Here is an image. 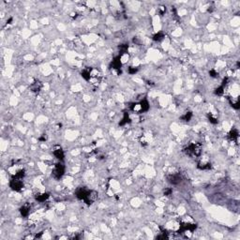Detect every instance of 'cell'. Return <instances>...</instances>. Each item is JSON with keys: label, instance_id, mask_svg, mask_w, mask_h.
<instances>
[{"label": "cell", "instance_id": "obj_8", "mask_svg": "<svg viewBox=\"0 0 240 240\" xmlns=\"http://www.w3.org/2000/svg\"><path fill=\"white\" fill-rule=\"evenodd\" d=\"M89 191L90 190H88V188H80L77 190V191H76V196H77V198L79 200H83V201H85V200L86 199L87 197V195H88L89 193Z\"/></svg>", "mask_w": 240, "mask_h": 240}, {"label": "cell", "instance_id": "obj_15", "mask_svg": "<svg viewBox=\"0 0 240 240\" xmlns=\"http://www.w3.org/2000/svg\"><path fill=\"white\" fill-rule=\"evenodd\" d=\"M129 122H130L129 115L128 113H125V115H124V116H123L122 120H121V121H120L119 125H120V126H124V125L128 124V123H129Z\"/></svg>", "mask_w": 240, "mask_h": 240}, {"label": "cell", "instance_id": "obj_5", "mask_svg": "<svg viewBox=\"0 0 240 240\" xmlns=\"http://www.w3.org/2000/svg\"><path fill=\"white\" fill-rule=\"evenodd\" d=\"M65 173V166L62 163H57L54 166V169L52 171V176L54 179H60L64 176Z\"/></svg>", "mask_w": 240, "mask_h": 240}, {"label": "cell", "instance_id": "obj_17", "mask_svg": "<svg viewBox=\"0 0 240 240\" xmlns=\"http://www.w3.org/2000/svg\"><path fill=\"white\" fill-rule=\"evenodd\" d=\"M191 117H192L191 112H188V113H186V114H185L181 118H182V119L184 120V121H190V120L191 119Z\"/></svg>", "mask_w": 240, "mask_h": 240}, {"label": "cell", "instance_id": "obj_4", "mask_svg": "<svg viewBox=\"0 0 240 240\" xmlns=\"http://www.w3.org/2000/svg\"><path fill=\"white\" fill-rule=\"evenodd\" d=\"M9 187L15 191H21L24 188V181L23 178L20 177H12L9 182Z\"/></svg>", "mask_w": 240, "mask_h": 240}, {"label": "cell", "instance_id": "obj_16", "mask_svg": "<svg viewBox=\"0 0 240 240\" xmlns=\"http://www.w3.org/2000/svg\"><path fill=\"white\" fill-rule=\"evenodd\" d=\"M164 38H165V36H164V34L162 33V32H159V33L155 34L153 36V39H154L155 41H161Z\"/></svg>", "mask_w": 240, "mask_h": 240}, {"label": "cell", "instance_id": "obj_11", "mask_svg": "<svg viewBox=\"0 0 240 240\" xmlns=\"http://www.w3.org/2000/svg\"><path fill=\"white\" fill-rule=\"evenodd\" d=\"M53 153L54 155V157L59 159V161H63V159H64V157H65L64 151L62 150V148H61V147L56 146V148H54V150Z\"/></svg>", "mask_w": 240, "mask_h": 240}, {"label": "cell", "instance_id": "obj_21", "mask_svg": "<svg viewBox=\"0 0 240 240\" xmlns=\"http://www.w3.org/2000/svg\"><path fill=\"white\" fill-rule=\"evenodd\" d=\"M164 194L166 196H169L172 194V188H166V190L164 191Z\"/></svg>", "mask_w": 240, "mask_h": 240}, {"label": "cell", "instance_id": "obj_14", "mask_svg": "<svg viewBox=\"0 0 240 240\" xmlns=\"http://www.w3.org/2000/svg\"><path fill=\"white\" fill-rule=\"evenodd\" d=\"M20 212L22 214V216L23 217H27L29 215V213H30V206L28 205H24L21 207L20 209Z\"/></svg>", "mask_w": 240, "mask_h": 240}, {"label": "cell", "instance_id": "obj_2", "mask_svg": "<svg viewBox=\"0 0 240 240\" xmlns=\"http://www.w3.org/2000/svg\"><path fill=\"white\" fill-rule=\"evenodd\" d=\"M101 78H102V75H101V72L98 68H88V79H87V82H89L92 85H99L101 81Z\"/></svg>", "mask_w": 240, "mask_h": 240}, {"label": "cell", "instance_id": "obj_18", "mask_svg": "<svg viewBox=\"0 0 240 240\" xmlns=\"http://www.w3.org/2000/svg\"><path fill=\"white\" fill-rule=\"evenodd\" d=\"M208 119H209V121L212 123V124H217V123H218V118L216 117L215 115H213L212 114H209L208 115Z\"/></svg>", "mask_w": 240, "mask_h": 240}, {"label": "cell", "instance_id": "obj_10", "mask_svg": "<svg viewBox=\"0 0 240 240\" xmlns=\"http://www.w3.org/2000/svg\"><path fill=\"white\" fill-rule=\"evenodd\" d=\"M228 137H229V139H230L231 141H233L234 143H236L237 144V142H238V138H239V132H238V130L237 129H233L230 132H229L228 134Z\"/></svg>", "mask_w": 240, "mask_h": 240}, {"label": "cell", "instance_id": "obj_1", "mask_svg": "<svg viewBox=\"0 0 240 240\" xmlns=\"http://www.w3.org/2000/svg\"><path fill=\"white\" fill-rule=\"evenodd\" d=\"M183 151L190 157H200L202 154V145L199 143H191L187 145Z\"/></svg>", "mask_w": 240, "mask_h": 240}, {"label": "cell", "instance_id": "obj_9", "mask_svg": "<svg viewBox=\"0 0 240 240\" xmlns=\"http://www.w3.org/2000/svg\"><path fill=\"white\" fill-rule=\"evenodd\" d=\"M41 88H42V83L41 82L38 81V80H35L30 85V90L34 93H39L41 90Z\"/></svg>", "mask_w": 240, "mask_h": 240}, {"label": "cell", "instance_id": "obj_24", "mask_svg": "<svg viewBox=\"0 0 240 240\" xmlns=\"http://www.w3.org/2000/svg\"><path fill=\"white\" fill-rule=\"evenodd\" d=\"M12 18H10V19L8 22H7V23H8V24H12Z\"/></svg>", "mask_w": 240, "mask_h": 240}, {"label": "cell", "instance_id": "obj_20", "mask_svg": "<svg viewBox=\"0 0 240 240\" xmlns=\"http://www.w3.org/2000/svg\"><path fill=\"white\" fill-rule=\"evenodd\" d=\"M209 74H210V76H211V77H213V78H216V77H218V76H219V73H218V72L216 71H214V70H211L209 71Z\"/></svg>", "mask_w": 240, "mask_h": 240}, {"label": "cell", "instance_id": "obj_7", "mask_svg": "<svg viewBox=\"0 0 240 240\" xmlns=\"http://www.w3.org/2000/svg\"><path fill=\"white\" fill-rule=\"evenodd\" d=\"M121 66H122V61H121V56H118L114 58V60H113L111 67L112 68H114L115 71H116L118 72V73H121Z\"/></svg>", "mask_w": 240, "mask_h": 240}, {"label": "cell", "instance_id": "obj_13", "mask_svg": "<svg viewBox=\"0 0 240 240\" xmlns=\"http://www.w3.org/2000/svg\"><path fill=\"white\" fill-rule=\"evenodd\" d=\"M48 198H49V193H47V192L39 193V194L36 195V200L39 203H44Z\"/></svg>", "mask_w": 240, "mask_h": 240}, {"label": "cell", "instance_id": "obj_23", "mask_svg": "<svg viewBox=\"0 0 240 240\" xmlns=\"http://www.w3.org/2000/svg\"><path fill=\"white\" fill-rule=\"evenodd\" d=\"M46 139H47V137H46V134H43V136L42 137H41L39 138V141H41V142H44V141H46Z\"/></svg>", "mask_w": 240, "mask_h": 240}, {"label": "cell", "instance_id": "obj_22", "mask_svg": "<svg viewBox=\"0 0 240 240\" xmlns=\"http://www.w3.org/2000/svg\"><path fill=\"white\" fill-rule=\"evenodd\" d=\"M159 13H161V15H162V14H164L165 12H166V8H165V7H159Z\"/></svg>", "mask_w": 240, "mask_h": 240}, {"label": "cell", "instance_id": "obj_6", "mask_svg": "<svg viewBox=\"0 0 240 240\" xmlns=\"http://www.w3.org/2000/svg\"><path fill=\"white\" fill-rule=\"evenodd\" d=\"M168 182L173 184V185H178L181 181H182V176H180V174H172L168 176L167 177Z\"/></svg>", "mask_w": 240, "mask_h": 240}, {"label": "cell", "instance_id": "obj_19", "mask_svg": "<svg viewBox=\"0 0 240 240\" xmlns=\"http://www.w3.org/2000/svg\"><path fill=\"white\" fill-rule=\"evenodd\" d=\"M129 74H135L138 71V68H134V67H129Z\"/></svg>", "mask_w": 240, "mask_h": 240}, {"label": "cell", "instance_id": "obj_3", "mask_svg": "<svg viewBox=\"0 0 240 240\" xmlns=\"http://www.w3.org/2000/svg\"><path fill=\"white\" fill-rule=\"evenodd\" d=\"M130 111H132L135 114H143V113H145L148 111L149 109V103L146 100H143L139 101V102H135L132 103L129 106Z\"/></svg>", "mask_w": 240, "mask_h": 240}, {"label": "cell", "instance_id": "obj_12", "mask_svg": "<svg viewBox=\"0 0 240 240\" xmlns=\"http://www.w3.org/2000/svg\"><path fill=\"white\" fill-rule=\"evenodd\" d=\"M198 168L200 170H209L211 168V163L207 161H202L198 163Z\"/></svg>", "mask_w": 240, "mask_h": 240}]
</instances>
